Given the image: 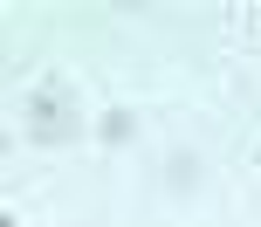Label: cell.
<instances>
[{
  "label": "cell",
  "instance_id": "obj_1",
  "mask_svg": "<svg viewBox=\"0 0 261 227\" xmlns=\"http://www.w3.org/2000/svg\"><path fill=\"white\" fill-rule=\"evenodd\" d=\"M28 131H35L41 145H69V138H83V104H76V90L41 83V90L28 96Z\"/></svg>",
  "mask_w": 261,
  "mask_h": 227
}]
</instances>
